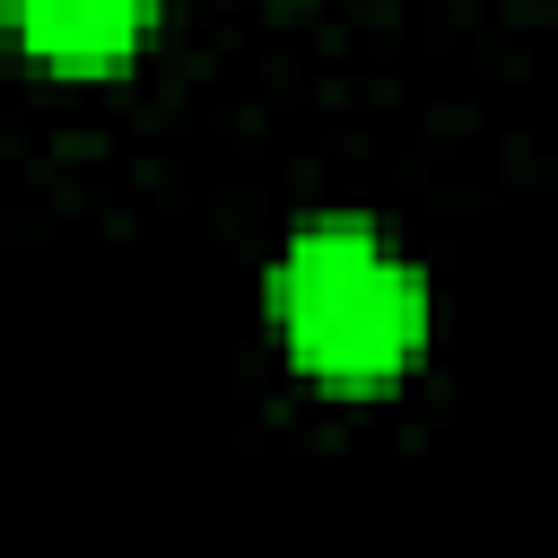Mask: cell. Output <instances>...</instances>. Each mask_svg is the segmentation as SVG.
Segmentation results:
<instances>
[{"label": "cell", "mask_w": 558, "mask_h": 558, "mask_svg": "<svg viewBox=\"0 0 558 558\" xmlns=\"http://www.w3.org/2000/svg\"><path fill=\"white\" fill-rule=\"evenodd\" d=\"M9 9H17V35L61 70L122 61L148 35V0H9Z\"/></svg>", "instance_id": "cell-2"}, {"label": "cell", "mask_w": 558, "mask_h": 558, "mask_svg": "<svg viewBox=\"0 0 558 558\" xmlns=\"http://www.w3.org/2000/svg\"><path fill=\"white\" fill-rule=\"evenodd\" d=\"M270 305H279V331H288L296 366H314L323 384H384L427 340L418 270L357 218L296 227V244L279 253Z\"/></svg>", "instance_id": "cell-1"}]
</instances>
